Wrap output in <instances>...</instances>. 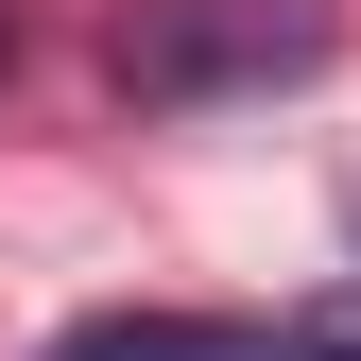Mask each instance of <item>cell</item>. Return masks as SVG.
<instances>
[{"instance_id": "cell-1", "label": "cell", "mask_w": 361, "mask_h": 361, "mask_svg": "<svg viewBox=\"0 0 361 361\" xmlns=\"http://www.w3.org/2000/svg\"><path fill=\"white\" fill-rule=\"evenodd\" d=\"M344 52V0H121L104 18V86L138 121H207V104H276Z\"/></svg>"}, {"instance_id": "cell-2", "label": "cell", "mask_w": 361, "mask_h": 361, "mask_svg": "<svg viewBox=\"0 0 361 361\" xmlns=\"http://www.w3.org/2000/svg\"><path fill=\"white\" fill-rule=\"evenodd\" d=\"M52 361H361V276L310 293L293 327H224V310H121V327H69Z\"/></svg>"}, {"instance_id": "cell-3", "label": "cell", "mask_w": 361, "mask_h": 361, "mask_svg": "<svg viewBox=\"0 0 361 361\" xmlns=\"http://www.w3.org/2000/svg\"><path fill=\"white\" fill-rule=\"evenodd\" d=\"M18 52H35V18H18V0H0V69H18Z\"/></svg>"}]
</instances>
